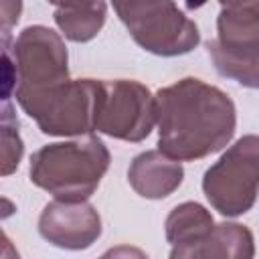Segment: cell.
I'll return each instance as SVG.
<instances>
[{"label": "cell", "instance_id": "cell-1", "mask_svg": "<svg viewBox=\"0 0 259 259\" xmlns=\"http://www.w3.org/2000/svg\"><path fill=\"white\" fill-rule=\"evenodd\" d=\"M154 95L158 150L168 158L194 162L231 144L237 130V107L217 85L184 77Z\"/></svg>", "mask_w": 259, "mask_h": 259}, {"label": "cell", "instance_id": "cell-2", "mask_svg": "<svg viewBox=\"0 0 259 259\" xmlns=\"http://www.w3.org/2000/svg\"><path fill=\"white\" fill-rule=\"evenodd\" d=\"M111 154L101 138L85 136L45 144L30 156L28 178L63 202H85L109 170Z\"/></svg>", "mask_w": 259, "mask_h": 259}, {"label": "cell", "instance_id": "cell-3", "mask_svg": "<svg viewBox=\"0 0 259 259\" xmlns=\"http://www.w3.org/2000/svg\"><path fill=\"white\" fill-rule=\"evenodd\" d=\"M10 53L16 65L14 97L26 115L71 81L65 40L45 24L22 28L12 40Z\"/></svg>", "mask_w": 259, "mask_h": 259}, {"label": "cell", "instance_id": "cell-4", "mask_svg": "<svg viewBox=\"0 0 259 259\" xmlns=\"http://www.w3.org/2000/svg\"><path fill=\"white\" fill-rule=\"evenodd\" d=\"M206 51L221 77L259 89V2H221Z\"/></svg>", "mask_w": 259, "mask_h": 259}, {"label": "cell", "instance_id": "cell-5", "mask_svg": "<svg viewBox=\"0 0 259 259\" xmlns=\"http://www.w3.org/2000/svg\"><path fill=\"white\" fill-rule=\"evenodd\" d=\"M113 10L134 42L156 57L188 55L200 45L196 22L176 2H115Z\"/></svg>", "mask_w": 259, "mask_h": 259}, {"label": "cell", "instance_id": "cell-6", "mask_svg": "<svg viewBox=\"0 0 259 259\" xmlns=\"http://www.w3.org/2000/svg\"><path fill=\"white\" fill-rule=\"evenodd\" d=\"M202 192L210 206L237 219L249 212L259 194V136L247 134L233 142L202 176Z\"/></svg>", "mask_w": 259, "mask_h": 259}, {"label": "cell", "instance_id": "cell-7", "mask_svg": "<svg viewBox=\"0 0 259 259\" xmlns=\"http://www.w3.org/2000/svg\"><path fill=\"white\" fill-rule=\"evenodd\" d=\"M156 125V95L140 81H101L95 132L132 144L144 142Z\"/></svg>", "mask_w": 259, "mask_h": 259}, {"label": "cell", "instance_id": "cell-8", "mask_svg": "<svg viewBox=\"0 0 259 259\" xmlns=\"http://www.w3.org/2000/svg\"><path fill=\"white\" fill-rule=\"evenodd\" d=\"M101 79H71L34 113L38 130L53 138H85L95 132Z\"/></svg>", "mask_w": 259, "mask_h": 259}, {"label": "cell", "instance_id": "cell-9", "mask_svg": "<svg viewBox=\"0 0 259 259\" xmlns=\"http://www.w3.org/2000/svg\"><path fill=\"white\" fill-rule=\"evenodd\" d=\"M103 225L97 208L85 202L51 200L38 217V233L53 247L65 251H85L101 237Z\"/></svg>", "mask_w": 259, "mask_h": 259}, {"label": "cell", "instance_id": "cell-10", "mask_svg": "<svg viewBox=\"0 0 259 259\" xmlns=\"http://www.w3.org/2000/svg\"><path fill=\"white\" fill-rule=\"evenodd\" d=\"M184 180L182 162L168 158L160 150L138 154L127 168V182L136 194L148 200H162L178 190Z\"/></svg>", "mask_w": 259, "mask_h": 259}, {"label": "cell", "instance_id": "cell-11", "mask_svg": "<svg viewBox=\"0 0 259 259\" xmlns=\"http://www.w3.org/2000/svg\"><path fill=\"white\" fill-rule=\"evenodd\" d=\"M190 259H255V237L249 227L223 221L194 243H182Z\"/></svg>", "mask_w": 259, "mask_h": 259}, {"label": "cell", "instance_id": "cell-12", "mask_svg": "<svg viewBox=\"0 0 259 259\" xmlns=\"http://www.w3.org/2000/svg\"><path fill=\"white\" fill-rule=\"evenodd\" d=\"M55 24L61 34L71 42L93 40L107 20L105 2H81V4H57L53 10Z\"/></svg>", "mask_w": 259, "mask_h": 259}, {"label": "cell", "instance_id": "cell-13", "mask_svg": "<svg viewBox=\"0 0 259 259\" xmlns=\"http://www.w3.org/2000/svg\"><path fill=\"white\" fill-rule=\"evenodd\" d=\"M214 225L217 223L206 206L194 200H186V202L176 204L168 212L164 221L166 241L172 247L182 245V243H194V241L204 239L212 231Z\"/></svg>", "mask_w": 259, "mask_h": 259}, {"label": "cell", "instance_id": "cell-14", "mask_svg": "<svg viewBox=\"0 0 259 259\" xmlns=\"http://www.w3.org/2000/svg\"><path fill=\"white\" fill-rule=\"evenodd\" d=\"M2 176H10L24 154V144L18 134V119L12 115L10 101H2Z\"/></svg>", "mask_w": 259, "mask_h": 259}, {"label": "cell", "instance_id": "cell-15", "mask_svg": "<svg viewBox=\"0 0 259 259\" xmlns=\"http://www.w3.org/2000/svg\"><path fill=\"white\" fill-rule=\"evenodd\" d=\"M22 4L20 2H2L0 4V22H2V38L10 36V28L20 18Z\"/></svg>", "mask_w": 259, "mask_h": 259}, {"label": "cell", "instance_id": "cell-16", "mask_svg": "<svg viewBox=\"0 0 259 259\" xmlns=\"http://www.w3.org/2000/svg\"><path fill=\"white\" fill-rule=\"evenodd\" d=\"M99 259H150V257L140 247H134V245H115V247H109Z\"/></svg>", "mask_w": 259, "mask_h": 259}, {"label": "cell", "instance_id": "cell-17", "mask_svg": "<svg viewBox=\"0 0 259 259\" xmlns=\"http://www.w3.org/2000/svg\"><path fill=\"white\" fill-rule=\"evenodd\" d=\"M2 259H20V255H18V251L12 247V243H10L8 235H4V249H2Z\"/></svg>", "mask_w": 259, "mask_h": 259}]
</instances>
